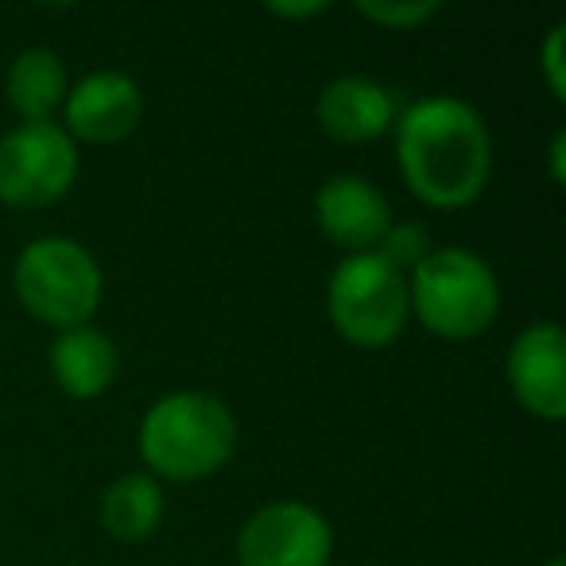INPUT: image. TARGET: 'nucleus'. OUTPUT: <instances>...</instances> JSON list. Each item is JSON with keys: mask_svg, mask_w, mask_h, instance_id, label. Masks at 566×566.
I'll return each instance as SVG.
<instances>
[{"mask_svg": "<svg viewBox=\"0 0 566 566\" xmlns=\"http://www.w3.org/2000/svg\"><path fill=\"white\" fill-rule=\"evenodd\" d=\"M396 156L423 202L454 210L485 190L493 144L485 120L458 97H423L396 120Z\"/></svg>", "mask_w": 566, "mask_h": 566, "instance_id": "1", "label": "nucleus"}, {"mask_svg": "<svg viewBox=\"0 0 566 566\" xmlns=\"http://www.w3.org/2000/svg\"><path fill=\"white\" fill-rule=\"evenodd\" d=\"M237 423L210 392H171L140 423V454L171 481H198L233 458Z\"/></svg>", "mask_w": 566, "mask_h": 566, "instance_id": "2", "label": "nucleus"}, {"mask_svg": "<svg viewBox=\"0 0 566 566\" xmlns=\"http://www.w3.org/2000/svg\"><path fill=\"white\" fill-rule=\"evenodd\" d=\"M408 300L427 331L439 338L462 342L481 334L496 315V280L481 256L465 249H434L411 272Z\"/></svg>", "mask_w": 566, "mask_h": 566, "instance_id": "3", "label": "nucleus"}, {"mask_svg": "<svg viewBox=\"0 0 566 566\" xmlns=\"http://www.w3.org/2000/svg\"><path fill=\"white\" fill-rule=\"evenodd\" d=\"M17 295L35 318L74 331L102 303V268L78 241L40 237L17 260Z\"/></svg>", "mask_w": 566, "mask_h": 566, "instance_id": "4", "label": "nucleus"}, {"mask_svg": "<svg viewBox=\"0 0 566 566\" xmlns=\"http://www.w3.org/2000/svg\"><path fill=\"white\" fill-rule=\"evenodd\" d=\"M331 318L338 334L354 346L380 349L400 338L408 323V280L377 252H354L334 268Z\"/></svg>", "mask_w": 566, "mask_h": 566, "instance_id": "5", "label": "nucleus"}, {"mask_svg": "<svg viewBox=\"0 0 566 566\" xmlns=\"http://www.w3.org/2000/svg\"><path fill=\"white\" fill-rule=\"evenodd\" d=\"M78 148L63 125L24 120L0 140V202L48 206L71 190Z\"/></svg>", "mask_w": 566, "mask_h": 566, "instance_id": "6", "label": "nucleus"}, {"mask_svg": "<svg viewBox=\"0 0 566 566\" xmlns=\"http://www.w3.org/2000/svg\"><path fill=\"white\" fill-rule=\"evenodd\" d=\"M331 551L334 535L326 516L300 501L260 509L237 539L241 566H326Z\"/></svg>", "mask_w": 566, "mask_h": 566, "instance_id": "7", "label": "nucleus"}, {"mask_svg": "<svg viewBox=\"0 0 566 566\" xmlns=\"http://www.w3.org/2000/svg\"><path fill=\"white\" fill-rule=\"evenodd\" d=\"M509 380L516 400L543 419L566 416V338L555 323H535L509 349Z\"/></svg>", "mask_w": 566, "mask_h": 566, "instance_id": "8", "label": "nucleus"}, {"mask_svg": "<svg viewBox=\"0 0 566 566\" xmlns=\"http://www.w3.org/2000/svg\"><path fill=\"white\" fill-rule=\"evenodd\" d=\"M140 86L128 74L97 71L86 74L66 97V136H82L90 144L125 140L140 125Z\"/></svg>", "mask_w": 566, "mask_h": 566, "instance_id": "9", "label": "nucleus"}, {"mask_svg": "<svg viewBox=\"0 0 566 566\" xmlns=\"http://www.w3.org/2000/svg\"><path fill=\"white\" fill-rule=\"evenodd\" d=\"M315 218L323 233L346 249H373L392 226V213H388L380 190L357 175H334L331 182L318 187Z\"/></svg>", "mask_w": 566, "mask_h": 566, "instance_id": "10", "label": "nucleus"}, {"mask_svg": "<svg viewBox=\"0 0 566 566\" xmlns=\"http://www.w3.org/2000/svg\"><path fill=\"white\" fill-rule=\"evenodd\" d=\"M318 125L326 136L342 144H365L377 140L380 133L396 125V102L380 82L373 78H338L318 97Z\"/></svg>", "mask_w": 566, "mask_h": 566, "instance_id": "11", "label": "nucleus"}, {"mask_svg": "<svg viewBox=\"0 0 566 566\" xmlns=\"http://www.w3.org/2000/svg\"><path fill=\"white\" fill-rule=\"evenodd\" d=\"M51 373L63 392L90 400V396H102L117 377V349H113L109 334L94 331V326H74V331L59 334L51 346Z\"/></svg>", "mask_w": 566, "mask_h": 566, "instance_id": "12", "label": "nucleus"}, {"mask_svg": "<svg viewBox=\"0 0 566 566\" xmlns=\"http://www.w3.org/2000/svg\"><path fill=\"white\" fill-rule=\"evenodd\" d=\"M9 102L24 120H48L66 94V71L55 51L32 48L9 66Z\"/></svg>", "mask_w": 566, "mask_h": 566, "instance_id": "13", "label": "nucleus"}, {"mask_svg": "<svg viewBox=\"0 0 566 566\" xmlns=\"http://www.w3.org/2000/svg\"><path fill=\"white\" fill-rule=\"evenodd\" d=\"M159 512H164V496L156 481L144 473H125L102 496V524L117 539H144L159 524Z\"/></svg>", "mask_w": 566, "mask_h": 566, "instance_id": "14", "label": "nucleus"}, {"mask_svg": "<svg viewBox=\"0 0 566 566\" xmlns=\"http://www.w3.org/2000/svg\"><path fill=\"white\" fill-rule=\"evenodd\" d=\"M431 252H434V244L423 226H388V233L380 237L377 256L388 260L396 272H400V268H411V272H416Z\"/></svg>", "mask_w": 566, "mask_h": 566, "instance_id": "15", "label": "nucleus"}, {"mask_svg": "<svg viewBox=\"0 0 566 566\" xmlns=\"http://www.w3.org/2000/svg\"><path fill=\"white\" fill-rule=\"evenodd\" d=\"M357 12L385 28H419L439 12V0H361Z\"/></svg>", "mask_w": 566, "mask_h": 566, "instance_id": "16", "label": "nucleus"}, {"mask_svg": "<svg viewBox=\"0 0 566 566\" xmlns=\"http://www.w3.org/2000/svg\"><path fill=\"white\" fill-rule=\"evenodd\" d=\"M563 35L566 28L555 24L547 35V43H543V74H547L551 82V94L555 97H566V71H563Z\"/></svg>", "mask_w": 566, "mask_h": 566, "instance_id": "17", "label": "nucleus"}, {"mask_svg": "<svg viewBox=\"0 0 566 566\" xmlns=\"http://www.w3.org/2000/svg\"><path fill=\"white\" fill-rule=\"evenodd\" d=\"M275 17H323L326 0H307V4H272Z\"/></svg>", "mask_w": 566, "mask_h": 566, "instance_id": "18", "label": "nucleus"}, {"mask_svg": "<svg viewBox=\"0 0 566 566\" xmlns=\"http://www.w3.org/2000/svg\"><path fill=\"white\" fill-rule=\"evenodd\" d=\"M563 151H566V133H558V136H555V144H551V167H555V182H563V179H566Z\"/></svg>", "mask_w": 566, "mask_h": 566, "instance_id": "19", "label": "nucleus"}, {"mask_svg": "<svg viewBox=\"0 0 566 566\" xmlns=\"http://www.w3.org/2000/svg\"><path fill=\"white\" fill-rule=\"evenodd\" d=\"M547 566H563V558H551V563Z\"/></svg>", "mask_w": 566, "mask_h": 566, "instance_id": "20", "label": "nucleus"}]
</instances>
